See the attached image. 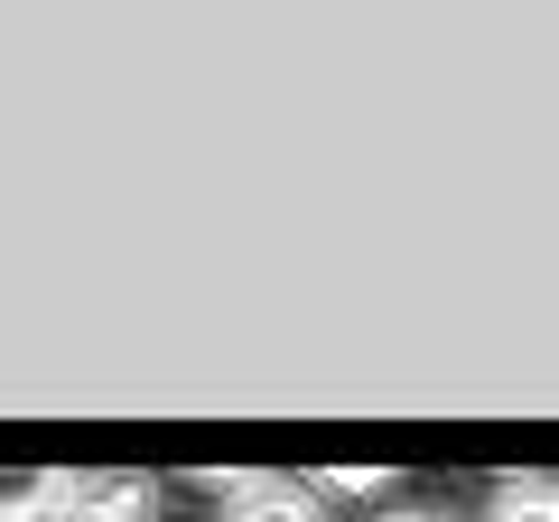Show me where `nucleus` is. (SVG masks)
Masks as SVG:
<instances>
[{"instance_id":"1","label":"nucleus","mask_w":559,"mask_h":522,"mask_svg":"<svg viewBox=\"0 0 559 522\" xmlns=\"http://www.w3.org/2000/svg\"><path fill=\"white\" fill-rule=\"evenodd\" d=\"M150 503H159L150 476H66L57 522H150Z\"/></svg>"},{"instance_id":"2","label":"nucleus","mask_w":559,"mask_h":522,"mask_svg":"<svg viewBox=\"0 0 559 522\" xmlns=\"http://www.w3.org/2000/svg\"><path fill=\"white\" fill-rule=\"evenodd\" d=\"M224 522H326L308 485H280V476H234L224 485Z\"/></svg>"},{"instance_id":"3","label":"nucleus","mask_w":559,"mask_h":522,"mask_svg":"<svg viewBox=\"0 0 559 522\" xmlns=\"http://www.w3.org/2000/svg\"><path fill=\"white\" fill-rule=\"evenodd\" d=\"M66 476L57 466H0V522H57Z\"/></svg>"},{"instance_id":"4","label":"nucleus","mask_w":559,"mask_h":522,"mask_svg":"<svg viewBox=\"0 0 559 522\" xmlns=\"http://www.w3.org/2000/svg\"><path fill=\"white\" fill-rule=\"evenodd\" d=\"M485 522H559V485H532V476H522V485H503Z\"/></svg>"},{"instance_id":"5","label":"nucleus","mask_w":559,"mask_h":522,"mask_svg":"<svg viewBox=\"0 0 559 522\" xmlns=\"http://www.w3.org/2000/svg\"><path fill=\"white\" fill-rule=\"evenodd\" d=\"M308 495H382V476H373V466H326Z\"/></svg>"},{"instance_id":"6","label":"nucleus","mask_w":559,"mask_h":522,"mask_svg":"<svg viewBox=\"0 0 559 522\" xmlns=\"http://www.w3.org/2000/svg\"><path fill=\"white\" fill-rule=\"evenodd\" d=\"M382 522H448V513H419V503H401V513H382Z\"/></svg>"}]
</instances>
